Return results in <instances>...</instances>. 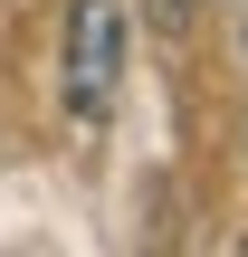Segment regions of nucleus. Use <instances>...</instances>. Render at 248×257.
<instances>
[{"label": "nucleus", "instance_id": "1", "mask_svg": "<svg viewBox=\"0 0 248 257\" xmlns=\"http://www.w3.org/2000/svg\"><path fill=\"white\" fill-rule=\"evenodd\" d=\"M124 48H134V0H67V114L76 124L115 114Z\"/></svg>", "mask_w": 248, "mask_h": 257}]
</instances>
